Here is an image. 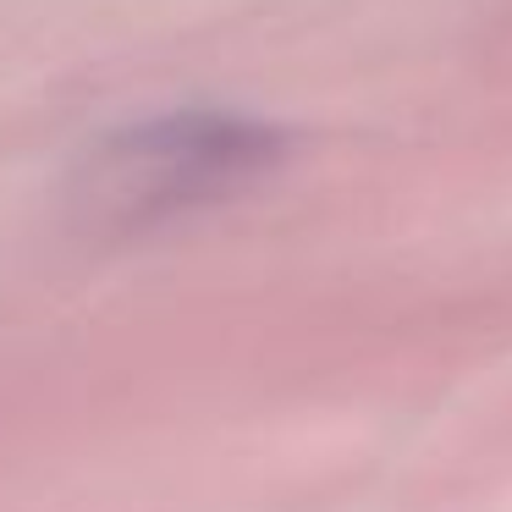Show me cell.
<instances>
[{
	"instance_id": "cell-1",
	"label": "cell",
	"mask_w": 512,
	"mask_h": 512,
	"mask_svg": "<svg viewBox=\"0 0 512 512\" xmlns=\"http://www.w3.org/2000/svg\"><path fill=\"white\" fill-rule=\"evenodd\" d=\"M287 138L226 111H182L127 127L94 155L89 204L116 226H155L254 188L281 160Z\"/></svg>"
}]
</instances>
